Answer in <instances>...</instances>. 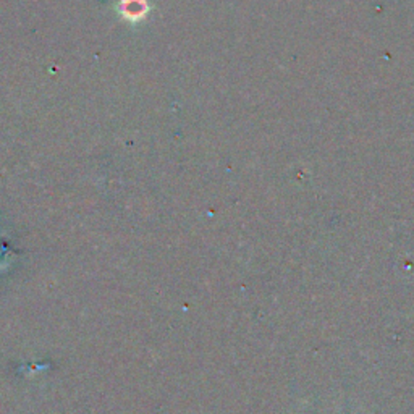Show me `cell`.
Returning a JSON list of instances; mask_svg holds the SVG:
<instances>
[{"label":"cell","instance_id":"obj_1","mask_svg":"<svg viewBox=\"0 0 414 414\" xmlns=\"http://www.w3.org/2000/svg\"><path fill=\"white\" fill-rule=\"evenodd\" d=\"M147 14L146 0H122V15L129 21H139Z\"/></svg>","mask_w":414,"mask_h":414}]
</instances>
